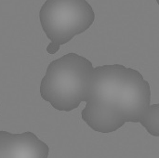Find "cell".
Here are the masks:
<instances>
[{"label": "cell", "mask_w": 159, "mask_h": 158, "mask_svg": "<svg viewBox=\"0 0 159 158\" xmlns=\"http://www.w3.org/2000/svg\"><path fill=\"white\" fill-rule=\"evenodd\" d=\"M49 148L31 131H0V158H48Z\"/></svg>", "instance_id": "obj_4"}, {"label": "cell", "mask_w": 159, "mask_h": 158, "mask_svg": "<svg viewBox=\"0 0 159 158\" xmlns=\"http://www.w3.org/2000/svg\"><path fill=\"white\" fill-rule=\"evenodd\" d=\"M92 62L71 52L52 61L40 83V96L63 112L76 109L86 102L93 72Z\"/></svg>", "instance_id": "obj_2"}, {"label": "cell", "mask_w": 159, "mask_h": 158, "mask_svg": "<svg viewBox=\"0 0 159 158\" xmlns=\"http://www.w3.org/2000/svg\"><path fill=\"white\" fill-rule=\"evenodd\" d=\"M140 123L149 134L155 137L159 136V104L150 105Z\"/></svg>", "instance_id": "obj_5"}, {"label": "cell", "mask_w": 159, "mask_h": 158, "mask_svg": "<svg viewBox=\"0 0 159 158\" xmlns=\"http://www.w3.org/2000/svg\"><path fill=\"white\" fill-rule=\"evenodd\" d=\"M39 20L47 37L61 46L87 31L94 22L95 12L87 0H46Z\"/></svg>", "instance_id": "obj_3"}, {"label": "cell", "mask_w": 159, "mask_h": 158, "mask_svg": "<svg viewBox=\"0 0 159 158\" xmlns=\"http://www.w3.org/2000/svg\"><path fill=\"white\" fill-rule=\"evenodd\" d=\"M82 119L94 131L115 132L125 123H140L151 105L150 84L137 70L122 64L93 69Z\"/></svg>", "instance_id": "obj_1"}, {"label": "cell", "mask_w": 159, "mask_h": 158, "mask_svg": "<svg viewBox=\"0 0 159 158\" xmlns=\"http://www.w3.org/2000/svg\"><path fill=\"white\" fill-rule=\"evenodd\" d=\"M59 49H60V45H58V44H56V43H53V42H51V43L48 46V47H47V51H48V53H50V54L56 53Z\"/></svg>", "instance_id": "obj_6"}]
</instances>
